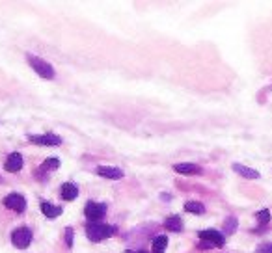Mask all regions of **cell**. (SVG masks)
<instances>
[{
    "label": "cell",
    "instance_id": "obj_13",
    "mask_svg": "<svg viewBox=\"0 0 272 253\" xmlns=\"http://www.w3.org/2000/svg\"><path fill=\"white\" fill-rule=\"evenodd\" d=\"M233 171H237L238 175L246 179H259V171L257 169H252V168H246L242 164H233Z\"/></svg>",
    "mask_w": 272,
    "mask_h": 253
},
{
    "label": "cell",
    "instance_id": "obj_10",
    "mask_svg": "<svg viewBox=\"0 0 272 253\" xmlns=\"http://www.w3.org/2000/svg\"><path fill=\"white\" fill-rule=\"evenodd\" d=\"M60 195L66 201H73L78 195V188L73 183H66V185H62V188H60Z\"/></svg>",
    "mask_w": 272,
    "mask_h": 253
},
{
    "label": "cell",
    "instance_id": "obj_12",
    "mask_svg": "<svg viewBox=\"0 0 272 253\" xmlns=\"http://www.w3.org/2000/svg\"><path fill=\"white\" fill-rule=\"evenodd\" d=\"M62 207H54L52 203H49V201H41V212L47 216L49 220H54V218H58L60 214H62Z\"/></svg>",
    "mask_w": 272,
    "mask_h": 253
},
{
    "label": "cell",
    "instance_id": "obj_21",
    "mask_svg": "<svg viewBox=\"0 0 272 253\" xmlns=\"http://www.w3.org/2000/svg\"><path fill=\"white\" fill-rule=\"evenodd\" d=\"M255 252L257 253H272V244H261Z\"/></svg>",
    "mask_w": 272,
    "mask_h": 253
},
{
    "label": "cell",
    "instance_id": "obj_19",
    "mask_svg": "<svg viewBox=\"0 0 272 253\" xmlns=\"http://www.w3.org/2000/svg\"><path fill=\"white\" fill-rule=\"evenodd\" d=\"M255 218L259 220V223H261V225H267V223L271 221V211L263 209V211H259L257 214H255Z\"/></svg>",
    "mask_w": 272,
    "mask_h": 253
},
{
    "label": "cell",
    "instance_id": "obj_7",
    "mask_svg": "<svg viewBox=\"0 0 272 253\" xmlns=\"http://www.w3.org/2000/svg\"><path fill=\"white\" fill-rule=\"evenodd\" d=\"M200 238L204 242H209L211 246H222L224 244V235L214 231V229H205V231H200Z\"/></svg>",
    "mask_w": 272,
    "mask_h": 253
},
{
    "label": "cell",
    "instance_id": "obj_9",
    "mask_svg": "<svg viewBox=\"0 0 272 253\" xmlns=\"http://www.w3.org/2000/svg\"><path fill=\"white\" fill-rule=\"evenodd\" d=\"M97 175H101L104 179H114V181H118V179H123V171L119 168H110V166H99L97 168Z\"/></svg>",
    "mask_w": 272,
    "mask_h": 253
},
{
    "label": "cell",
    "instance_id": "obj_17",
    "mask_svg": "<svg viewBox=\"0 0 272 253\" xmlns=\"http://www.w3.org/2000/svg\"><path fill=\"white\" fill-rule=\"evenodd\" d=\"M235 229H237V218H233V216L226 218V221H224V233L231 235V233H235Z\"/></svg>",
    "mask_w": 272,
    "mask_h": 253
},
{
    "label": "cell",
    "instance_id": "obj_11",
    "mask_svg": "<svg viewBox=\"0 0 272 253\" xmlns=\"http://www.w3.org/2000/svg\"><path fill=\"white\" fill-rule=\"evenodd\" d=\"M173 169L181 175H200L202 173V168L198 164H175Z\"/></svg>",
    "mask_w": 272,
    "mask_h": 253
},
{
    "label": "cell",
    "instance_id": "obj_22",
    "mask_svg": "<svg viewBox=\"0 0 272 253\" xmlns=\"http://www.w3.org/2000/svg\"><path fill=\"white\" fill-rule=\"evenodd\" d=\"M125 253H147V252H133V250H127Z\"/></svg>",
    "mask_w": 272,
    "mask_h": 253
},
{
    "label": "cell",
    "instance_id": "obj_8",
    "mask_svg": "<svg viewBox=\"0 0 272 253\" xmlns=\"http://www.w3.org/2000/svg\"><path fill=\"white\" fill-rule=\"evenodd\" d=\"M21 168H23V157L19 153H11L4 162V169L11 171V173H17V171H21Z\"/></svg>",
    "mask_w": 272,
    "mask_h": 253
},
{
    "label": "cell",
    "instance_id": "obj_15",
    "mask_svg": "<svg viewBox=\"0 0 272 253\" xmlns=\"http://www.w3.org/2000/svg\"><path fill=\"white\" fill-rule=\"evenodd\" d=\"M166 246H168V238L164 235L157 236L153 240V252L155 253H164L166 252Z\"/></svg>",
    "mask_w": 272,
    "mask_h": 253
},
{
    "label": "cell",
    "instance_id": "obj_1",
    "mask_svg": "<svg viewBox=\"0 0 272 253\" xmlns=\"http://www.w3.org/2000/svg\"><path fill=\"white\" fill-rule=\"evenodd\" d=\"M116 233V227L114 225H106V223H99V221H95V223H90L88 227H86V235L88 238L92 240V242H101L104 238H108Z\"/></svg>",
    "mask_w": 272,
    "mask_h": 253
},
{
    "label": "cell",
    "instance_id": "obj_14",
    "mask_svg": "<svg viewBox=\"0 0 272 253\" xmlns=\"http://www.w3.org/2000/svg\"><path fill=\"white\" fill-rule=\"evenodd\" d=\"M164 227L168 229V231H171V233H179L183 229V221H181L179 216H170V218H166V221H164Z\"/></svg>",
    "mask_w": 272,
    "mask_h": 253
},
{
    "label": "cell",
    "instance_id": "obj_5",
    "mask_svg": "<svg viewBox=\"0 0 272 253\" xmlns=\"http://www.w3.org/2000/svg\"><path fill=\"white\" fill-rule=\"evenodd\" d=\"M4 205H6V209H9V211L13 212H25L26 199L21 194L13 192V194H8L4 197Z\"/></svg>",
    "mask_w": 272,
    "mask_h": 253
},
{
    "label": "cell",
    "instance_id": "obj_2",
    "mask_svg": "<svg viewBox=\"0 0 272 253\" xmlns=\"http://www.w3.org/2000/svg\"><path fill=\"white\" fill-rule=\"evenodd\" d=\"M26 60H28V63L32 65V69H34L41 78H54V69H52V65L49 62L37 58L34 54H26Z\"/></svg>",
    "mask_w": 272,
    "mask_h": 253
},
{
    "label": "cell",
    "instance_id": "obj_4",
    "mask_svg": "<svg viewBox=\"0 0 272 253\" xmlns=\"http://www.w3.org/2000/svg\"><path fill=\"white\" fill-rule=\"evenodd\" d=\"M106 212V203H95V201H88V205L84 207V214L86 218L90 220L92 223L99 221Z\"/></svg>",
    "mask_w": 272,
    "mask_h": 253
},
{
    "label": "cell",
    "instance_id": "obj_16",
    "mask_svg": "<svg viewBox=\"0 0 272 253\" xmlns=\"http://www.w3.org/2000/svg\"><path fill=\"white\" fill-rule=\"evenodd\" d=\"M185 211L192 212V214H204L205 207L200 201H188V203H185Z\"/></svg>",
    "mask_w": 272,
    "mask_h": 253
},
{
    "label": "cell",
    "instance_id": "obj_3",
    "mask_svg": "<svg viewBox=\"0 0 272 253\" xmlns=\"http://www.w3.org/2000/svg\"><path fill=\"white\" fill-rule=\"evenodd\" d=\"M11 242L19 250H25L28 248V244L32 242V231L28 227H17L11 233Z\"/></svg>",
    "mask_w": 272,
    "mask_h": 253
},
{
    "label": "cell",
    "instance_id": "obj_6",
    "mask_svg": "<svg viewBox=\"0 0 272 253\" xmlns=\"http://www.w3.org/2000/svg\"><path fill=\"white\" fill-rule=\"evenodd\" d=\"M28 140L35 145H49V147L62 145V138L56 134H28Z\"/></svg>",
    "mask_w": 272,
    "mask_h": 253
},
{
    "label": "cell",
    "instance_id": "obj_18",
    "mask_svg": "<svg viewBox=\"0 0 272 253\" xmlns=\"http://www.w3.org/2000/svg\"><path fill=\"white\" fill-rule=\"evenodd\" d=\"M58 166H60L58 158H56V157H51V158H47V160L41 164V169H47V171H49V169H56Z\"/></svg>",
    "mask_w": 272,
    "mask_h": 253
},
{
    "label": "cell",
    "instance_id": "obj_20",
    "mask_svg": "<svg viewBox=\"0 0 272 253\" xmlns=\"http://www.w3.org/2000/svg\"><path fill=\"white\" fill-rule=\"evenodd\" d=\"M66 242H68L69 248L73 246V229H71V227L66 229Z\"/></svg>",
    "mask_w": 272,
    "mask_h": 253
}]
</instances>
